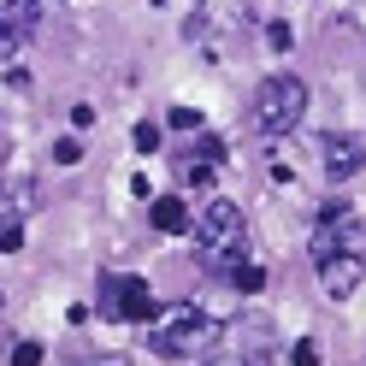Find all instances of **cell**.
Instances as JSON below:
<instances>
[{
    "label": "cell",
    "instance_id": "277c9868",
    "mask_svg": "<svg viewBox=\"0 0 366 366\" xmlns=\"http://www.w3.org/2000/svg\"><path fill=\"white\" fill-rule=\"evenodd\" d=\"M189 237H195V248H201V254H207V266H224V260H237V254H242V242H248L242 207H237V201H224V195H213L207 207L195 213Z\"/></svg>",
    "mask_w": 366,
    "mask_h": 366
},
{
    "label": "cell",
    "instance_id": "5b68a950",
    "mask_svg": "<svg viewBox=\"0 0 366 366\" xmlns=\"http://www.w3.org/2000/svg\"><path fill=\"white\" fill-rule=\"evenodd\" d=\"M101 313L107 319H124V325H154V290L148 278H136V272H101Z\"/></svg>",
    "mask_w": 366,
    "mask_h": 366
},
{
    "label": "cell",
    "instance_id": "52a82bcc",
    "mask_svg": "<svg viewBox=\"0 0 366 366\" xmlns=\"http://www.w3.org/2000/svg\"><path fill=\"white\" fill-rule=\"evenodd\" d=\"M24 207H36V189L18 183V189H0V248H18L24 242Z\"/></svg>",
    "mask_w": 366,
    "mask_h": 366
},
{
    "label": "cell",
    "instance_id": "9c48e42d",
    "mask_svg": "<svg viewBox=\"0 0 366 366\" xmlns=\"http://www.w3.org/2000/svg\"><path fill=\"white\" fill-rule=\"evenodd\" d=\"M219 154H224V148L213 142V136H201L195 148H183V154H177V183H207L213 166H219Z\"/></svg>",
    "mask_w": 366,
    "mask_h": 366
},
{
    "label": "cell",
    "instance_id": "30bf717a",
    "mask_svg": "<svg viewBox=\"0 0 366 366\" xmlns=\"http://www.w3.org/2000/svg\"><path fill=\"white\" fill-rule=\"evenodd\" d=\"M148 219H154V231H166V237H189V224H195V213L183 207L177 195H159L148 207Z\"/></svg>",
    "mask_w": 366,
    "mask_h": 366
},
{
    "label": "cell",
    "instance_id": "8992f818",
    "mask_svg": "<svg viewBox=\"0 0 366 366\" xmlns=\"http://www.w3.org/2000/svg\"><path fill=\"white\" fill-rule=\"evenodd\" d=\"M319 159H325V177H331V183H349V177L366 166V142L349 136V130H331L325 142H319Z\"/></svg>",
    "mask_w": 366,
    "mask_h": 366
},
{
    "label": "cell",
    "instance_id": "9a60e30c",
    "mask_svg": "<svg viewBox=\"0 0 366 366\" xmlns=\"http://www.w3.org/2000/svg\"><path fill=\"white\" fill-rule=\"evenodd\" d=\"M12 366H41V342H18V349H12Z\"/></svg>",
    "mask_w": 366,
    "mask_h": 366
},
{
    "label": "cell",
    "instance_id": "7a4b0ae2",
    "mask_svg": "<svg viewBox=\"0 0 366 366\" xmlns=\"http://www.w3.org/2000/svg\"><path fill=\"white\" fill-rule=\"evenodd\" d=\"M302 119H307V83L295 77V71H272V77H260L254 101H248V124H254V136L278 142V136H290Z\"/></svg>",
    "mask_w": 366,
    "mask_h": 366
},
{
    "label": "cell",
    "instance_id": "3957f363",
    "mask_svg": "<svg viewBox=\"0 0 366 366\" xmlns=\"http://www.w3.org/2000/svg\"><path fill=\"white\" fill-rule=\"evenodd\" d=\"M307 254H313V266H325V260H366V213H355L349 201L319 207Z\"/></svg>",
    "mask_w": 366,
    "mask_h": 366
},
{
    "label": "cell",
    "instance_id": "6da1fadb",
    "mask_svg": "<svg viewBox=\"0 0 366 366\" xmlns=\"http://www.w3.org/2000/svg\"><path fill=\"white\" fill-rule=\"evenodd\" d=\"M148 349H154L159 360H195V355H213V349H219V319L201 313V307H189V302L159 307L154 325H148Z\"/></svg>",
    "mask_w": 366,
    "mask_h": 366
},
{
    "label": "cell",
    "instance_id": "8fae6325",
    "mask_svg": "<svg viewBox=\"0 0 366 366\" xmlns=\"http://www.w3.org/2000/svg\"><path fill=\"white\" fill-rule=\"evenodd\" d=\"M24 36H30V12L24 6H0V54H18Z\"/></svg>",
    "mask_w": 366,
    "mask_h": 366
},
{
    "label": "cell",
    "instance_id": "7c38bea8",
    "mask_svg": "<svg viewBox=\"0 0 366 366\" xmlns=\"http://www.w3.org/2000/svg\"><path fill=\"white\" fill-rule=\"evenodd\" d=\"M231 284H237V290H260L266 272H260V266H231Z\"/></svg>",
    "mask_w": 366,
    "mask_h": 366
},
{
    "label": "cell",
    "instance_id": "2e32d148",
    "mask_svg": "<svg viewBox=\"0 0 366 366\" xmlns=\"http://www.w3.org/2000/svg\"><path fill=\"white\" fill-rule=\"evenodd\" d=\"M201 366H254V360H248V355H219V349H213Z\"/></svg>",
    "mask_w": 366,
    "mask_h": 366
},
{
    "label": "cell",
    "instance_id": "ba28073f",
    "mask_svg": "<svg viewBox=\"0 0 366 366\" xmlns=\"http://www.w3.org/2000/svg\"><path fill=\"white\" fill-rule=\"evenodd\" d=\"M313 272H319V290H325L331 302H349V295L360 290V278H366V260H325Z\"/></svg>",
    "mask_w": 366,
    "mask_h": 366
},
{
    "label": "cell",
    "instance_id": "5bb4252c",
    "mask_svg": "<svg viewBox=\"0 0 366 366\" xmlns=\"http://www.w3.org/2000/svg\"><path fill=\"white\" fill-rule=\"evenodd\" d=\"M166 119H172V130H201V112L195 107H172Z\"/></svg>",
    "mask_w": 366,
    "mask_h": 366
},
{
    "label": "cell",
    "instance_id": "4fadbf2b",
    "mask_svg": "<svg viewBox=\"0 0 366 366\" xmlns=\"http://www.w3.org/2000/svg\"><path fill=\"white\" fill-rule=\"evenodd\" d=\"M290 366H319V342H313V337H302V342L290 349Z\"/></svg>",
    "mask_w": 366,
    "mask_h": 366
}]
</instances>
